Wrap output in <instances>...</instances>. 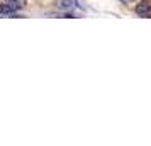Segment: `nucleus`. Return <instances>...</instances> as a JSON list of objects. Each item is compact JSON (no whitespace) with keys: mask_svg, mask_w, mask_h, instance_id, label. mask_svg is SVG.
<instances>
[{"mask_svg":"<svg viewBox=\"0 0 151 146\" xmlns=\"http://www.w3.org/2000/svg\"><path fill=\"white\" fill-rule=\"evenodd\" d=\"M136 14L139 17H151V0H141L136 5Z\"/></svg>","mask_w":151,"mask_h":146,"instance_id":"1","label":"nucleus"},{"mask_svg":"<svg viewBox=\"0 0 151 146\" xmlns=\"http://www.w3.org/2000/svg\"><path fill=\"white\" fill-rule=\"evenodd\" d=\"M17 10H15L12 5H9L7 2H4V4H0V14H15Z\"/></svg>","mask_w":151,"mask_h":146,"instance_id":"2","label":"nucleus"},{"mask_svg":"<svg viewBox=\"0 0 151 146\" xmlns=\"http://www.w3.org/2000/svg\"><path fill=\"white\" fill-rule=\"evenodd\" d=\"M4 2H7L9 5H12L15 10H19V9H22L26 5V0H4Z\"/></svg>","mask_w":151,"mask_h":146,"instance_id":"3","label":"nucleus"},{"mask_svg":"<svg viewBox=\"0 0 151 146\" xmlns=\"http://www.w3.org/2000/svg\"><path fill=\"white\" fill-rule=\"evenodd\" d=\"M56 4H58V7H60V9H63V10H68V9H71V7H73L71 0H58Z\"/></svg>","mask_w":151,"mask_h":146,"instance_id":"4","label":"nucleus"},{"mask_svg":"<svg viewBox=\"0 0 151 146\" xmlns=\"http://www.w3.org/2000/svg\"><path fill=\"white\" fill-rule=\"evenodd\" d=\"M121 2H124V4H129V2H134V0H121Z\"/></svg>","mask_w":151,"mask_h":146,"instance_id":"5","label":"nucleus"}]
</instances>
